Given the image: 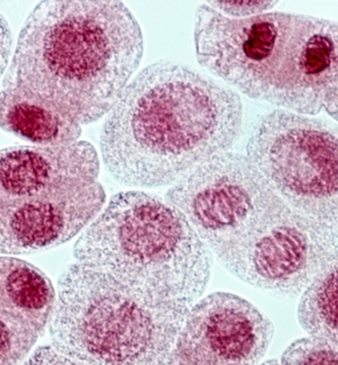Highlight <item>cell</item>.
Segmentation results:
<instances>
[{"label": "cell", "mask_w": 338, "mask_h": 365, "mask_svg": "<svg viewBox=\"0 0 338 365\" xmlns=\"http://www.w3.org/2000/svg\"><path fill=\"white\" fill-rule=\"evenodd\" d=\"M243 103L234 90L186 64L162 59L128 83L107 114L100 152L120 185H172L241 133Z\"/></svg>", "instance_id": "1"}, {"label": "cell", "mask_w": 338, "mask_h": 365, "mask_svg": "<svg viewBox=\"0 0 338 365\" xmlns=\"http://www.w3.org/2000/svg\"><path fill=\"white\" fill-rule=\"evenodd\" d=\"M142 27L117 0H47L28 14L2 88L80 126L103 118L139 68Z\"/></svg>", "instance_id": "2"}, {"label": "cell", "mask_w": 338, "mask_h": 365, "mask_svg": "<svg viewBox=\"0 0 338 365\" xmlns=\"http://www.w3.org/2000/svg\"><path fill=\"white\" fill-rule=\"evenodd\" d=\"M195 16L202 68L251 99L337 121V21L280 11L234 20L206 4Z\"/></svg>", "instance_id": "3"}, {"label": "cell", "mask_w": 338, "mask_h": 365, "mask_svg": "<svg viewBox=\"0 0 338 365\" xmlns=\"http://www.w3.org/2000/svg\"><path fill=\"white\" fill-rule=\"evenodd\" d=\"M73 257L151 309L182 317L204 297L213 262L181 212L142 190L113 195L76 240Z\"/></svg>", "instance_id": "4"}, {"label": "cell", "mask_w": 338, "mask_h": 365, "mask_svg": "<svg viewBox=\"0 0 338 365\" xmlns=\"http://www.w3.org/2000/svg\"><path fill=\"white\" fill-rule=\"evenodd\" d=\"M48 324L52 346L88 365H167L185 317L152 309L113 277L69 264Z\"/></svg>", "instance_id": "5"}, {"label": "cell", "mask_w": 338, "mask_h": 365, "mask_svg": "<svg viewBox=\"0 0 338 365\" xmlns=\"http://www.w3.org/2000/svg\"><path fill=\"white\" fill-rule=\"evenodd\" d=\"M227 271L260 255L290 207L245 155H214L185 173L165 195Z\"/></svg>", "instance_id": "6"}, {"label": "cell", "mask_w": 338, "mask_h": 365, "mask_svg": "<svg viewBox=\"0 0 338 365\" xmlns=\"http://www.w3.org/2000/svg\"><path fill=\"white\" fill-rule=\"evenodd\" d=\"M245 156L290 207L337 226V125L278 109L257 121Z\"/></svg>", "instance_id": "7"}, {"label": "cell", "mask_w": 338, "mask_h": 365, "mask_svg": "<svg viewBox=\"0 0 338 365\" xmlns=\"http://www.w3.org/2000/svg\"><path fill=\"white\" fill-rule=\"evenodd\" d=\"M275 326L239 295L214 292L187 312L169 365H259L270 349Z\"/></svg>", "instance_id": "8"}, {"label": "cell", "mask_w": 338, "mask_h": 365, "mask_svg": "<svg viewBox=\"0 0 338 365\" xmlns=\"http://www.w3.org/2000/svg\"><path fill=\"white\" fill-rule=\"evenodd\" d=\"M106 199L95 181L0 206V255H34L68 242L94 221Z\"/></svg>", "instance_id": "9"}, {"label": "cell", "mask_w": 338, "mask_h": 365, "mask_svg": "<svg viewBox=\"0 0 338 365\" xmlns=\"http://www.w3.org/2000/svg\"><path fill=\"white\" fill-rule=\"evenodd\" d=\"M99 155L85 140L0 150V206L97 181Z\"/></svg>", "instance_id": "10"}, {"label": "cell", "mask_w": 338, "mask_h": 365, "mask_svg": "<svg viewBox=\"0 0 338 365\" xmlns=\"http://www.w3.org/2000/svg\"><path fill=\"white\" fill-rule=\"evenodd\" d=\"M0 128L40 147L78 142L83 133L80 124L7 88L0 91Z\"/></svg>", "instance_id": "11"}, {"label": "cell", "mask_w": 338, "mask_h": 365, "mask_svg": "<svg viewBox=\"0 0 338 365\" xmlns=\"http://www.w3.org/2000/svg\"><path fill=\"white\" fill-rule=\"evenodd\" d=\"M56 293L44 272L14 257H0V302L45 331Z\"/></svg>", "instance_id": "12"}, {"label": "cell", "mask_w": 338, "mask_h": 365, "mask_svg": "<svg viewBox=\"0 0 338 365\" xmlns=\"http://www.w3.org/2000/svg\"><path fill=\"white\" fill-rule=\"evenodd\" d=\"M337 259L327 264L301 293L297 321L310 337L337 347Z\"/></svg>", "instance_id": "13"}, {"label": "cell", "mask_w": 338, "mask_h": 365, "mask_svg": "<svg viewBox=\"0 0 338 365\" xmlns=\"http://www.w3.org/2000/svg\"><path fill=\"white\" fill-rule=\"evenodd\" d=\"M44 331L0 302V365H20Z\"/></svg>", "instance_id": "14"}, {"label": "cell", "mask_w": 338, "mask_h": 365, "mask_svg": "<svg viewBox=\"0 0 338 365\" xmlns=\"http://www.w3.org/2000/svg\"><path fill=\"white\" fill-rule=\"evenodd\" d=\"M337 347L321 339H297L287 346L280 365H338Z\"/></svg>", "instance_id": "15"}, {"label": "cell", "mask_w": 338, "mask_h": 365, "mask_svg": "<svg viewBox=\"0 0 338 365\" xmlns=\"http://www.w3.org/2000/svg\"><path fill=\"white\" fill-rule=\"evenodd\" d=\"M207 6L216 11L227 16V18L234 19V20H243V19L252 18V16H259L268 13L270 9L278 6V1H230V0H218V1H206Z\"/></svg>", "instance_id": "16"}, {"label": "cell", "mask_w": 338, "mask_h": 365, "mask_svg": "<svg viewBox=\"0 0 338 365\" xmlns=\"http://www.w3.org/2000/svg\"><path fill=\"white\" fill-rule=\"evenodd\" d=\"M21 365H88L71 359L53 346H40Z\"/></svg>", "instance_id": "17"}, {"label": "cell", "mask_w": 338, "mask_h": 365, "mask_svg": "<svg viewBox=\"0 0 338 365\" xmlns=\"http://www.w3.org/2000/svg\"><path fill=\"white\" fill-rule=\"evenodd\" d=\"M14 34L9 21L0 13V78L9 66L14 49Z\"/></svg>", "instance_id": "18"}, {"label": "cell", "mask_w": 338, "mask_h": 365, "mask_svg": "<svg viewBox=\"0 0 338 365\" xmlns=\"http://www.w3.org/2000/svg\"><path fill=\"white\" fill-rule=\"evenodd\" d=\"M259 365H280V361L278 359H270L266 360V361L263 362Z\"/></svg>", "instance_id": "19"}, {"label": "cell", "mask_w": 338, "mask_h": 365, "mask_svg": "<svg viewBox=\"0 0 338 365\" xmlns=\"http://www.w3.org/2000/svg\"><path fill=\"white\" fill-rule=\"evenodd\" d=\"M167 365H169V364H167Z\"/></svg>", "instance_id": "20"}]
</instances>
